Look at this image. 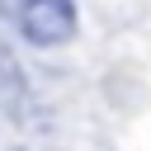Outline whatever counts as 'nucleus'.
<instances>
[{"label":"nucleus","mask_w":151,"mask_h":151,"mask_svg":"<svg viewBox=\"0 0 151 151\" xmlns=\"http://www.w3.org/2000/svg\"><path fill=\"white\" fill-rule=\"evenodd\" d=\"M80 28L76 0H24L19 5V33L33 47H61Z\"/></svg>","instance_id":"f257e3e1"}]
</instances>
